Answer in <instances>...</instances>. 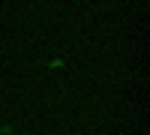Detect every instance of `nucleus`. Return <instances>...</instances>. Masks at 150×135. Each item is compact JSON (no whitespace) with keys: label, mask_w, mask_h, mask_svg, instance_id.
Returning <instances> with one entry per match:
<instances>
[]
</instances>
